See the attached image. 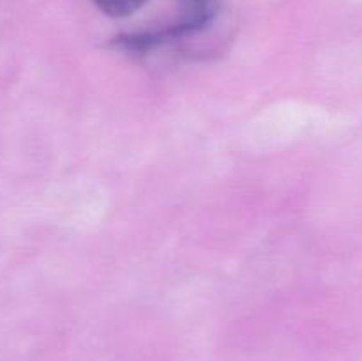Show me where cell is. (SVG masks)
Returning <instances> with one entry per match:
<instances>
[{"label": "cell", "instance_id": "cell-3", "mask_svg": "<svg viewBox=\"0 0 362 361\" xmlns=\"http://www.w3.org/2000/svg\"><path fill=\"white\" fill-rule=\"evenodd\" d=\"M134 2H136V4H138V6H140V7H141V6H144V4H145V2H147V0H134Z\"/></svg>", "mask_w": 362, "mask_h": 361}, {"label": "cell", "instance_id": "cell-2", "mask_svg": "<svg viewBox=\"0 0 362 361\" xmlns=\"http://www.w3.org/2000/svg\"><path fill=\"white\" fill-rule=\"evenodd\" d=\"M99 9L112 18H126L140 9L134 0H92Z\"/></svg>", "mask_w": 362, "mask_h": 361}, {"label": "cell", "instance_id": "cell-1", "mask_svg": "<svg viewBox=\"0 0 362 361\" xmlns=\"http://www.w3.org/2000/svg\"><path fill=\"white\" fill-rule=\"evenodd\" d=\"M218 13V0H184L182 20L163 30H156L159 45L172 41L173 38L198 32L207 27Z\"/></svg>", "mask_w": 362, "mask_h": 361}]
</instances>
